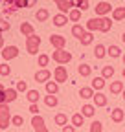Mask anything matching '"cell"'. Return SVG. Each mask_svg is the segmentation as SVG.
I'll return each mask as SVG.
<instances>
[{
  "label": "cell",
  "instance_id": "obj_1",
  "mask_svg": "<svg viewBox=\"0 0 125 132\" xmlns=\"http://www.w3.org/2000/svg\"><path fill=\"white\" fill-rule=\"evenodd\" d=\"M11 125V110L7 103L0 105V130H6Z\"/></svg>",
  "mask_w": 125,
  "mask_h": 132
},
{
  "label": "cell",
  "instance_id": "obj_2",
  "mask_svg": "<svg viewBox=\"0 0 125 132\" xmlns=\"http://www.w3.org/2000/svg\"><path fill=\"white\" fill-rule=\"evenodd\" d=\"M52 61H55L59 66H65L72 61V53L66 52V50H55V52L52 53Z\"/></svg>",
  "mask_w": 125,
  "mask_h": 132
},
{
  "label": "cell",
  "instance_id": "obj_3",
  "mask_svg": "<svg viewBox=\"0 0 125 132\" xmlns=\"http://www.w3.org/2000/svg\"><path fill=\"white\" fill-rule=\"evenodd\" d=\"M39 46H41V37L39 35H31V37L26 39V52L29 55H37Z\"/></svg>",
  "mask_w": 125,
  "mask_h": 132
},
{
  "label": "cell",
  "instance_id": "obj_4",
  "mask_svg": "<svg viewBox=\"0 0 125 132\" xmlns=\"http://www.w3.org/2000/svg\"><path fill=\"white\" fill-rule=\"evenodd\" d=\"M94 9H96V16H98V19H101V16H107L108 13H112V6H111V2H107V0H101V2H98L96 4V7H94Z\"/></svg>",
  "mask_w": 125,
  "mask_h": 132
},
{
  "label": "cell",
  "instance_id": "obj_5",
  "mask_svg": "<svg viewBox=\"0 0 125 132\" xmlns=\"http://www.w3.org/2000/svg\"><path fill=\"white\" fill-rule=\"evenodd\" d=\"M0 57H2L6 62H9V61H13V59H17L19 57V48L17 46H6L4 50H2V53H0Z\"/></svg>",
  "mask_w": 125,
  "mask_h": 132
},
{
  "label": "cell",
  "instance_id": "obj_6",
  "mask_svg": "<svg viewBox=\"0 0 125 132\" xmlns=\"http://www.w3.org/2000/svg\"><path fill=\"white\" fill-rule=\"evenodd\" d=\"M53 81L57 82H66L68 81V70H66V66H57V68L53 70Z\"/></svg>",
  "mask_w": 125,
  "mask_h": 132
},
{
  "label": "cell",
  "instance_id": "obj_7",
  "mask_svg": "<svg viewBox=\"0 0 125 132\" xmlns=\"http://www.w3.org/2000/svg\"><path fill=\"white\" fill-rule=\"evenodd\" d=\"M55 6L59 7V11L62 15H66V11L70 13L74 7H75V2H72V0H55Z\"/></svg>",
  "mask_w": 125,
  "mask_h": 132
},
{
  "label": "cell",
  "instance_id": "obj_8",
  "mask_svg": "<svg viewBox=\"0 0 125 132\" xmlns=\"http://www.w3.org/2000/svg\"><path fill=\"white\" fill-rule=\"evenodd\" d=\"M50 44L55 50H66V37H62V35H52L50 37Z\"/></svg>",
  "mask_w": 125,
  "mask_h": 132
},
{
  "label": "cell",
  "instance_id": "obj_9",
  "mask_svg": "<svg viewBox=\"0 0 125 132\" xmlns=\"http://www.w3.org/2000/svg\"><path fill=\"white\" fill-rule=\"evenodd\" d=\"M111 28H112V20L108 19V16H101V19H98V31L108 33Z\"/></svg>",
  "mask_w": 125,
  "mask_h": 132
},
{
  "label": "cell",
  "instance_id": "obj_10",
  "mask_svg": "<svg viewBox=\"0 0 125 132\" xmlns=\"http://www.w3.org/2000/svg\"><path fill=\"white\" fill-rule=\"evenodd\" d=\"M52 79V72L48 70V68H44V70H39V72H35V81L37 82H48Z\"/></svg>",
  "mask_w": 125,
  "mask_h": 132
},
{
  "label": "cell",
  "instance_id": "obj_11",
  "mask_svg": "<svg viewBox=\"0 0 125 132\" xmlns=\"http://www.w3.org/2000/svg\"><path fill=\"white\" fill-rule=\"evenodd\" d=\"M92 99H94V106H107V103H108V97L103 92H96Z\"/></svg>",
  "mask_w": 125,
  "mask_h": 132
},
{
  "label": "cell",
  "instance_id": "obj_12",
  "mask_svg": "<svg viewBox=\"0 0 125 132\" xmlns=\"http://www.w3.org/2000/svg\"><path fill=\"white\" fill-rule=\"evenodd\" d=\"M52 22H53V26H57V28H62L66 22H70L68 20V15H62V13H57V15H53L52 16Z\"/></svg>",
  "mask_w": 125,
  "mask_h": 132
},
{
  "label": "cell",
  "instance_id": "obj_13",
  "mask_svg": "<svg viewBox=\"0 0 125 132\" xmlns=\"http://www.w3.org/2000/svg\"><path fill=\"white\" fill-rule=\"evenodd\" d=\"M20 33L28 39V37H31V35H35V28H33V24H29V22H20Z\"/></svg>",
  "mask_w": 125,
  "mask_h": 132
},
{
  "label": "cell",
  "instance_id": "obj_14",
  "mask_svg": "<svg viewBox=\"0 0 125 132\" xmlns=\"http://www.w3.org/2000/svg\"><path fill=\"white\" fill-rule=\"evenodd\" d=\"M105 85H107V82H105V79L99 75V77H94V79H92V85H90V88H92L94 92H101V90L105 88Z\"/></svg>",
  "mask_w": 125,
  "mask_h": 132
},
{
  "label": "cell",
  "instance_id": "obj_15",
  "mask_svg": "<svg viewBox=\"0 0 125 132\" xmlns=\"http://www.w3.org/2000/svg\"><path fill=\"white\" fill-rule=\"evenodd\" d=\"M111 119H112L114 123H121V121L125 119V110H121V108L111 110Z\"/></svg>",
  "mask_w": 125,
  "mask_h": 132
},
{
  "label": "cell",
  "instance_id": "obj_16",
  "mask_svg": "<svg viewBox=\"0 0 125 132\" xmlns=\"http://www.w3.org/2000/svg\"><path fill=\"white\" fill-rule=\"evenodd\" d=\"M77 73H79L81 77H90L92 75V66L87 64V62H81L79 66H77Z\"/></svg>",
  "mask_w": 125,
  "mask_h": 132
},
{
  "label": "cell",
  "instance_id": "obj_17",
  "mask_svg": "<svg viewBox=\"0 0 125 132\" xmlns=\"http://www.w3.org/2000/svg\"><path fill=\"white\" fill-rule=\"evenodd\" d=\"M94 114H96V106H94V105L87 103V105L81 106V116H83V118H94Z\"/></svg>",
  "mask_w": 125,
  "mask_h": 132
},
{
  "label": "cell",
  "instance_id": "obj_18",
  "mask_svg": "<svg viewBox=\"0 0 125 132\" xmlns=\"http://www.w3.org/2000/svg\"><path fill=\"white\" fill-rule=\"evenodd\" d=\"M39 97H41V92L39 90H28L26 92V99L29 101V105H37L39 103Z\"/></svg>",
  "mask_w": 125,
  "mask_h": 132
},
{
  "label": "cell",
  "instance_id": "obj_19",
  "mask_svg": "<svg viewBox=\"0 0 125 132\" xmlns=\"http://www.w3.org/2000/svg\"><path fill=\"white\" fill-rule=\"evenodd\" d=\"M85 33H87L85 26H81V24H74V26H72V35H74L77 40H79V39L85 35Z\"/></svg>",
  "mask_w": 125,
  "mask_h": 132
},
{
  "label": "cell",
  "instance_id": "obj_20",
  "mask_svg": "<svg viewBox=\"0 0 125 132\" xmlns=\"http://www.w3.org/2000/svg\"><path fill=\"white\" fill-rule=\"evenodd\" d=\"M70 121H72V127H74V128H79V127H83L85 118L81 116V112H77V114H74L72 118H70Z\"/></svg>",
  "mask_w": 125,
  "mask_h": 132
},
{
  "label": "cell",
  "instance_id": "obj_21",
  "mask_svg": "<svg viewBox=\"0 0 125 132\" xmlns=\"http://www.w3.org/2000/svg\"><path fill=\"white\" fill-rule=\"evenodd\" d=\"M35 19H37V22H46L50 19V11L46 9V7H41V9H37V15H35Z\"/></svg>",
  "mask_w": 125,
  "mask_h": 132
},
{
  "label": "cell",
  "instance_id": "obj_22",
  "mask_svg": "<svg viewBox=\"0 0 125 132\" xmlns=\"http://www.w3.org/2000/svg\"><path fill=\"white\" fill-rule=\"evenodd\" d=\"M123 88H125V85H123L121 81H112V82H111V94H112V95L121 94V92H123Z\"/></svg>",
  "mask_w": 125,
  "mask_h": 132
},
{
  "label": "cell",
  "instance_id": "obj_23",
  "mask_svg": "<svg viewBox=\"0 0 125 132\" xmlns=\"http://www.w3.org/2000/svg\"><path fill=\"white\" fill-rule=\"evenodd\" d=\"M112 20H116V22L125 20V6H123V7H114V9H112Z\"/></svg>",
  "mask_w": 125,
  "mask_h": 132
},
{
  "label": "cell",
  "instance_id": "obj_24",
  "mask_svg": "<svg viewBox=\"0 0 125 132\" xmlns=\"http://www.w3.org/2000/svg\"><path fill=\"white\" fill-rule=\"evenodd\" d=\"M53 121H55V125H59V127L62 128V127L68 125V116H66V114H55Z\"/></svg>",
  "mask_w": 125,
  "mask_h": 132
},
{
  "label": "cell",
  "instance_id": "obj_25",
  "mask_svg": "<svg viewBox=\"0 0 125 132\" xmlns=\"http://www.w3.org/2000/svg\"><path fill=\"white\" fill-rule=\"evenodd\" d=\"M107 55H111L112 59H118V57H121V50H120V46H116V44L108 46V48H107Z\"/></svg>",
  "mask_w": 125,
  "mask_h": 132
},
{
  "label": "cell",
  "instance_id": "obj_26",
  "mask_svg": "<svg viewBox=\"0 0 125 132\" xmlns=\"http://www.w3.org/2000/svg\"><path fill=\"white\" fill-rule=\"evenodd\" d=\"M17 97H19V92L15 90V88H7L6 90V103H13V101H17Z\"/></svg>",
  "mask_w": 125,
  "mask_h": 132
},
{
  "label": "cell",
  "instance_id": "obj_27",
  "mask_svg": "<svg viewBox=\"0 0 125 132\" xmlns=\"http://www.w3.org/2000/svg\"><path fill=\"white\" fill-rule=\"evenodd\" d=\"M85 29H87L88 33H94V31H96V29H98V16H92V19H88Z\"/></svg>",
  "mask_w": 125,
  "mask_h": 132
},
{
  "label": "cell",
  "instance_id": "obj_28",
  "mask_svg": "<svg viewBox=\"0 0 125 132\" xmlns=\"http://www.w3.org/2000/svg\"><path fill=\"white\" fill-rule=\"evenodd\" d=\"M46 92H48V95H57L59 85H57L55 81H48V82H46Z\"/></svg>",
  "mask_w": 125,
  "mask_h": 132
},
{
  "label": "cell",
  "instance_id": "obj_29",
  "mask_svg": "<svg viewBox=\"0 0 125 132\" xmlns=\"http://www.w3.org/2000/svg\"><path fill=\"white\" fill-rule=\"evenodd\" d=\"M31 125H33V128L35 130H39V128H44L46 125H44V118L42 116H33L31 118Z\"/></svg>",
  "mask_w": 125,
  "mask_h": 132
},
{
  "label": "cell",
  "instance_id": "obj_30",
  "mask_svg": "<svg viewBox=\"0 0 125 132\" xmlns=\"http://www.w3.org/2000/svg\"><path fill=\"white\" fill-rule=\"evenodd\" d=\"M37 64L41 66V70H44L46 66L50 64V55H46V53H41V55L37 57Z\"/></svg>",
  "mask_w": 125,
  "mask_h": 132
},
{
  "label": "cell",
  "instance_id": "obj_31",
  "mask_svg": "<svg viewBox=\"0 0 125 132\" xmlns=\"http://www.w3.org/2000/svg\"><path fill=\"white\" fill-rule=\"evenodd\" d=\"M94 94H96V92H94L90 86H83V88L79 90V95H81V99H92V97H94Z\"/></svg>",
  "mask_w": 125,
  "mask_h": 132
},
{
  "label": "cell",
  "instance_id": "obj_32",
  "mask_svg": "<svg viewBox=\"0 0 125 132\" xmlns=\"http://www.w3.org/2000/svg\"><path fill=\"white\" fill-rule=\"evenodd\" d=\"M107 55V48L103 44H96V50H94V57L96 59H103Z\"/></svg>",
  "mask_w": 125,
  "mask_h": 132
},
{
  "label": "cell",
  "instance_id": "obj_33",
  "mask_svg": "<svg viewBox=\"0 0 125 132\" xmlns=\"http://www.w3.org/2000/svg\"><path fill=\"white\" fill-rule=\"evenodd\" d=\"M101 77H103L105 81H107V79H111V77H114V66H103Z\"/></svg>",
  "mask_w": 125,
  "mask_h": 132
},
{
  "label": "cell",
  "instance_id": "obj_34",
  "mask_svg": "<svg viewBox=\"0 0 125 132\" xmlns=\"http://www.w3.org/2000/svg\"><path fill=\"white\" fill-rule=\"evenodd\" d=\"M44 103H46V106L53 108V106L59 105V99H57V95H46V97H44Z\"/></svg>",
  "mask_w": 125,
  "mask_h": 132
},
{
  "label": "cell",
  "instance_id": "obj_35",
  "mask_svg": "<svg viewBox=\"0 0 125 132\" xmlns=\"http://www.w3.org/2000/svg\"><path fill=\"white\" fill-rule=\"evenodd\" d=\"M79 19H81V11L74 7V9L68 13V20H70V22H79Z\"/></svg>",
  "mask_w": 125,
  "mask_h": 132
},
{
  "label": "cell",
  "instance_id": "obj_36",
  "mask_svg": "<svg viewBox=\"0 0 125 132\" xmlns=\"http://www.w3.org/2000/svg\"><path fill=\"white\" fill-rule=\"evenodd\" d=\"M92 40H94V33H88V31L85 33L81 39H79V42H81L83 46H90V44H92Z\"/></svg>",
  "mask_w": 125,
  "mask_h": 132
},
{
  "label": "cell",
  "instance_id": "obj_37",
  "mask_svg": "<svg viewBox=\"0 0 125 132\" xmlns=\"http://www.w3.org/2000/svg\"><path fill=\"white\" fill-rule=\"evenodd\" d=\"M90 132H103V123L98 121V119H94L90 123Z\"/></svg>",
  "mask_w": 125,
  "mask_h": 132
},
{
  "label": "cell",
  "instance_id": "obj_38",
  "mask_svg": "<svg viewBox=\"0 0 125 132\" xmlns=\"http://www.w3.org/2000/svg\"><path fill=\"white\" fill-rule=\"evenodd\" d=\"M9 73H11V66H9L7 62H0V75L6 77V75H9Z\"/></svg>",
  "mask_w": 125,
  "mask_h": 132
},
{
  "label": "cell",
  "instance_id": "obj_39",
  "mask_svg": "<svg viewBox=\"0 0 125 132\" xmlns=\"http://www.w3.org/2000/svg\"><path fill=\"white\" fill-rule=\"evenodd\" d=\"M88 7H90L88 0H79V2H75V9H79L81 13H83V11H87Z\"/></svg>",
  "mask_w": 125,
  "mask_h": 132
},
{
  "label": "cell",
  "instance_id": "obj_40",
  "mask_svg": "<svg viewBox=\"0 0 125 132\" xmlns=\"http://www.w3.org/2000/svg\"><path fill=\"white\" fill-rule=\"evenodd\" d=\"M11 125L22 127V125H24V118H22V116H11Z\"/></svg>",
  "mask_w": 125,
  "mask_h": 132
},
{
  "label": "cell",
  "instance_id": "obj_41",
  "mask_svg": "<svg viewBox=\"0 0 125 132\" xmlns=\"http://www.w3.org/2000/svg\"><path fill=\"white\" fill-rule=\"evenodd\" d=\"M15 90H17V92H28V85H26V81L19 79V81H17V86H15Z\"/></svg>",
  "mask_w": 125,
  "mask_h": 132
},
{
  "label": "cell",
  "instance_id": "obj_42",
  "mask_svg": "<svg viewBox=\"0 0 125 132\" xmlns=\"http://www.w3.org/2000/svg\"><path fill=\"white\" fill-rule=\"evenodd\" d=\"M9 29H11V24L4 19H0V31H9Z\"/></svg>",
  "mask_w": 125,
  "mask_h": 132
},
{
  "label": "cell",
  "instance_id": "obj_43",
  "mask_svg": "<svg viewBox=\"0 0 125 132\" xmlns=\"http://www.w3.org/2000/svg\"><path fill=\"white\" fill-rule=\"evenodd\" d=\"M29 112L33 116H39V105H29Z\"/></svg>",
  "mask_w": 125,
  "mask_h": 132
},
{
  "label": "cell",
  "instance_id": "obj_44",
  "mask_svg": "<svg viewBox=\"0 0 125 132\" xmlns=\"http://www.w3.org/2000/svg\"><path fill=\"white\" fill-rule=\"evenodd\" d=\"M61 130H62V132H75V128H74L72 125H66V127H62Z\"/></svg>",
  "mask_w": 125,
  "mask_h": 132
},
{
  "label": "cell",
  "instance_id": "obj_45",
  "mask_svg": "<svg viewBox=\"0 0 125 132\" xmlns=\"http://www.w3.org/2000/svg\"><path fill=\"white\" fill-rule=\"evenodd\" d=\"M6 103V90H0V105Z\"/></svg>",
  "mask_w": 125,
  "mask_h": 132
},
{
  "label": "cell",
  "instance_id": "obj_46",
  "mask_svg": "<svg viewBox=\"0 0 125 132\" xmlns=\"http://www.w3.org/2000/svg\"><path fill=\"white\" fill-rule=\"evenodd\" d=\"M6 48V44H4V39H0V50H4Z\"/></svg>",
  "mask_w": 125,
  "mask_h": 132
},
{
  "label": "cell",
  "instance_id": "obj_47",
  "mask_svg": "<svg viewBox=\"0 0 125 132\" xmlns=\"http://www.w3.org/2000/svg\"><path fill=\"white\" fill-rule=\"evenodd\" d=\"M35 132H50V130H48V128L44 127V128H39V130H35Z\"/></svg>",
  "mask_w": 125,
  "mask_h": 132
},
{
  "label": "cell",
  "instance_id": "obj_48",
  "mask_svg": "<svg viewBox=\"0 0 125 132\" xmlns=\"http://www.w3.org/2000/svg\"><path fill=\"white\" fill-rule=\"evenodd\" d=\"M121 40H123V42H125V33H121Z\"/></svg>",
  "mask_w": 125,
  "mask_h": 132
},
{
  "label": "cell",
  "instance_id": "obj_49",
  "mask_svg": "<svg viewBox=\"0 0 125 132\" xmlns=\"http://www.w3.org/2000/svg\"><path fill=\"white\" fill-rule=\"evenodd\" d=\"M121 59H123V68H125V55H121Z\"/></svg>",
  "mask_w": 125,
  "mask_h": 132
},
{
  "label": "cell",
  "instance_id": "obj_50",
  "mask_svg": "<svg viewBox=\"0 0 125 132\" xmlns=\"http://www.w3.org/2000/svg\"><path fill=\"white\" fill-rule=\"evenodd\" d=\"M121 97H123V99H125V88H123V92H121Z\"/></svg>",
  "mask_w": 125,
  "mask_h": 132
},
{
  "label": "cell",
  "instance_id": "obj_51",
  "mask_svg": "<svg viewBox=\"0 0 125 132\" xmlns=\"http://www.w3.org/2000/svg\"><path fill=\"white\" fill-rule=\"evenodd\" d=\"M0 90H6V88H4V85H2V82H0Z\"/></svg>",
  "mask_w": 125,
  "mask_h": 132
},
{
  "label": "cell",
  "instance_id": "obj_52",
  "mask_svg": "<svg viewBox=\"0 0 125 132\" xmlns=\"http://www.w3.org/2000/svg\"><path fill=\"white\" fill-rule=\"evenodd\" d=\"M0 39H4V37H2V31H0Z\"/></svg>",
  "mask_w": 125,
  "mask_h": 132
},
{
  "label": "cell",
  "instance_id": "obj_53",
  "mask_svg": "<svg viewBox=\"0 0 125 132\" xmlns=\"http://www.w3.org/2000/svg\"><path fill=\"white\" fill-rule=\"evenodd\" d=\"M123 77H125V68H123Z\"/></svg>",
  "mask_w": 125,
  "mask_h": 132
},
{
  "label": "cell",
  "instance_id": "obj_54",
  "mask_svg": "<svg viewBox=\"0 0 125 132\" xmlns=\"http://www.w3.org/2000/svg\"><path fill=\"white\" fill-rule=\"evenodd\" d=\"M103 132H105V130H103Z\"/></svg>",
  "mask_w": 125,
  "mask_h": 132
}]
</instances>
